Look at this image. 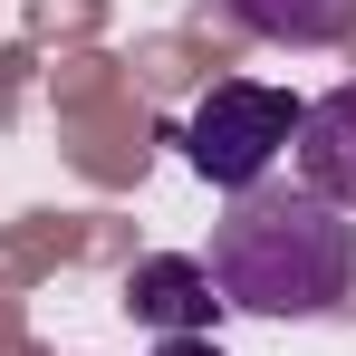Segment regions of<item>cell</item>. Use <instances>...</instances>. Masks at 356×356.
<instances>
[{
	"mask_svg": "<svg viewBox=\"0 0 356 356\" xmlns=\"http://www.w3.org/2000/svg\"><path fill=\"white\" fill-rule=\"evenodd\" d=\"M298 183L356 222V77L298 106Z\"/></svg>",
	"mask_w": 356,
	"mask_h": 356,
	"instance_id": "4",
	"label": "cell"
},
{
	"mask_svg": "<svg viewBox=\"0 0 356 356\" xmlns=\"http://www.w3.org/2000/svg\"><path fill=\"white\" fill-rule=\"evenodd\" d=\"M202 270L241 318H327L356 289V222L308 183H250L212 222Z\"/></svg>",
	"mask_w": 356,
	"mask_h": 356,
	"instance_id": "1",
	"label": "cell"
},
{
	"mask_svg": "<svg viewBox=\"0 0 356 356\" xmlns=\"http://www.w3.org/2000/svg\"><path fill=\"white\" fill-rule=\"evenodd\" d=\"M154 356H222L212 337H154Z\"/></svg>",
	"mask_w": 356,
	"mask_h": 356,
	"instance_id": "6",
	"label": "cell"
},
{
	"mask_svg": "<svg viewBox=\"0 0 356 356\" xmlns=\"http://www.w3.org/2000/svg\"><path fill=\"white\" fill-rule=\"evenodd\" d=\"M125 318H145L154 337H212L222 289H212V270L193 250H154V260L125 270Z\"/></svg>",
	"mask_w": 356,
	"mask_h": 356,
	"instance_id": "3",
	"label": "cell"
},
{
	"mask_svg": "<svg viewBox=\"0 0 356 356\" xmlns=\"http://www.w3.org/2000/svg\"><path fill=\"white\" fill-rule=\"evenodd\" d=\"M250 39H280V49H337L356 39V0H222Z\"/></svg>",
	"mask_w": 356,
	"mask_h": 356,
	"instance_id": "5",
	"label": "cell"
},
{
	"mask_svg": "<svg viewBox=\"0 0 356 356\" xmlns=\"http://www.w3.org/2000/svg\"><path fill=\"white\" fill-rule=\"evenodd\" d=\"M298 106L289 87H260V77H222L193 116H183V164L212 183V193H250L270 183V164L298 145Z\"/></svg>",
	"mask_w": 356,
	"mask_h": 356,
	"instance_id": "2",
	"label": "cell"
}]
</instances>
